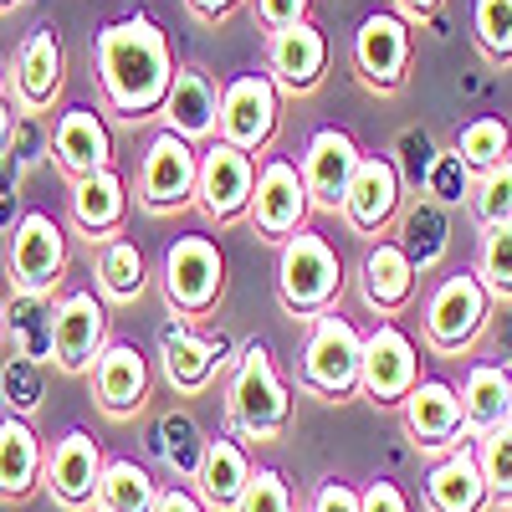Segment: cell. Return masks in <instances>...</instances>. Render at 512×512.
<instances>
[{
  "instance_id": "36",
  "label": "cell",
  "mask_w": 512,
  "mask_h": 512,
  "mask_svg": "<svg viewBox=\"0 0 512 512\" xmlns=\"http://www.w3.org/2000/svg\"><path fill=\"white\" fill-rule=\"evenodd\" d=\"M456 154L466 159L482 175V169H492V164H502V159H512V128L502 123V118H492V113H477V118H466L461 123V134H456Z\"/></svg>"
},
{
  "instance_id": "14",
  "label": "cell",
  "mask_w": 512,
  "mask_h": 512,
  "mask_svg": "<svg viewBox=\"0 0 512 512\" xmlns=\"http://www.w3.org/2000/svg\"><path fill=\"white\" fill-rule=\"evenodd\" d=\"M108 349V313L93 292H67L57 303V328H52V359L62 374L93 369L98 354Z\"/></svg>"
},
{
  "instance_id": "22",
  "label": "cell",
  "mask_w": 512,
  "mask_h": 512,
  "mask_svg": "<svg viewBox=\"0 0 512 512\" xmlns=\"http://www.w3.org/2000/svg\"><path fill=\"white\" fill-rule=\"evenodd\" d=\"M164 128L180 134L185 144L195 139H216V123H221V88L210 82V72L200 67H175V82H169V98H164Z\"/></svg>"
},
{
  "instance_id": "45",
  "label": "cell",
  "mask_w": 512,
  "mask_h": 512,
  "mask_svg": "<svg viewBox=\"0 0 512 512\" xmlns=\"http://www.w3.org/2000/svg\"><path fill=\"white\" fill-rule=\"evenodd\" d=\"M11 159H21L26 169L41 159V154H52V134H47V123H41L36 113H16V128H11Z\"/></svg>"
},
{
  "instance_id": "21",
  "label": "cell",
  "mask_w": 512,
  "mask_h": 512,
  "mask_svg": "<svg viewBox=\"0 0 512 512\" xmlns=\"http://www.w3.org/2000/svg\"><path fill=\"white\" fill-rule=\"evenodd\" d=\"M62 72H67V57H62V36L52 21H41L26 31L21 52H16V98L26 113H41L52 108V98L62 93Z\"/></svg>"
},
{
  "instance_id": "13",
  "label": "cell",
  "mask_w": 512,
  "mask_h": 512,
  "mask_svg": "<svg viewBox=\"0 0 512 512\" xmlns=\"http://www.w3.org/2000/svg\"><path fill=\"white\" fill-rule=\"evenodd\" d=\"M256 190V159L231 149L226 139H210L200 149V180H195V200L205 205L210 221H236L246 216Z\"/></svg>"
},
{
  "instance_id": "27",
  "label": "cell",
  "mask_w": 512,
  "mask_h": 512,
  "mask_svg": "<svg viewBox=\"0 0 512 512\" xmlns=\"http://www.w3.org/2000/svg\"><path fill=\"white\" fill-rule=\"evenodd\" d=\"M415 267L410 256L400 251V241H374L364 251V267H359V292L374 313H400L410 297H415Z\"/></svg>"
},
{
  "instance_id": "12",
  "label": "cell",
  "mask_w": 512,
  "mask_h": 512,
  "mask_svg": "<svg viewBox=\"0 0 512 512\" xmlns=\"http://www.w3.org/2000/svg\"><path fill=\"white\" fill-rule=\"evenodd\" d=\"M11 282L16 292H52L62 282V267H67V236L62 226L47 216V210H26L11 231Z\"/></svg>"
},
{
  "instance_id": "6",
  "label": "cell",
  "mask_w": 512,
  "mask_h": 512,
  "mask_svg": "<svg viewBox=\"0 0 512 512\" xmlns=\"http://www.w3.org/2000/svg\"><path fill=\"white\" fill-rule=\"evenodd\" d=\"M226 292V256L210 236H175V246L164 251V297L169 308L200 318L221 303Z\"/></svg>"
},
{
  "instance_id": "16",
  "label": "cell",
  "mask_w": 512,
  "mask_h": 512,
  "mask_svg": "<svg viewBox=\"0 0 512 512\" xmlns=\"http://www.w3.org/2000/svg\"><path fill=\"white\" fill-rule=\"evenodd\" d=\"M364 149L354 144L349 128H318L303 149V185H308V200L313 205H328V210H344V195H349V180L359 169Z\"/></svg>"
},
{
  "instance_id": "43",
  "label": "cell",
  "mask_w": 512,
  "mask_h": 512,
  "mask_svg": "<svg viewBox=\"0 0 512 512\" xmlns=\"http://www.w3.org/2000/svg\"><path fill=\"white\" fill-rule=\"evenodd\" d=\"M395 169H400V185H410V190H425V180H431V164L441 159V149H436V139L425 134V128H405V134L395 139Z\"/></svg>"
},
{
  "instance_id": "18",
  "label": "cell",
  "mask_w": 512,
  "mask_h": 512,
  "mask_svg": "<svg viewBox=\"0 0 512 512\" xmlns=\"http://www.w3.org/2000/svg\"><path fill=\"white\" fill-rule=\"evenodd\" d=\"M103 451L88 431H67L52 456H47V472H41V487H47L62 507H88L98 502V482H103Z\"/></svg>"
},
{
  "instance_id": "35",
  "label": "cell",
  "mask_w": 512,
  "mask_h": 512,
  "mask_svg": "<svg viewBox=\"0 0 512 512\" xmlns=\"http://www.w3.org/2000/svg\"><path fill=\"white\" fill-rule=\"evenodd\" d=\"M154 502H159V487L139 461H108L103 466V482H98L103 512H154Z\"/></svg>"
},
{
  "instance_id": "54",
  "label": "cell",
  "mask_w": 512,
  "mask_h": 512,
  "mask_svg": "<svg viewBox=\"0 0 512 512\" xmlns=\"http://www.w3.org/2000/svg\"><path fill=\"white\" fill-rule=\"evenodd\" d=\"M11 6H16V0H0V11H11Z\"/></svg>"
},
{
  "instance_id": "2",
  "label": "cell",
  "mask_w": 512,
  "mask_h": 512,
  "mask_svg": "<svg viewBox=\"0 0 512 512\" xmlns=\"http://www.w3.org/2000/svg\"><path fill=\"white\" fill-rule=\"evenodd\" d=\"M226 415H231V431L241 441H272V436L287 431V420H292V390H287V379L277 374L267 344H246L236 354Z\"/></svg>"
},
{
  "instance_id": "52",
  "label": "cell",
  "mask_w": 512,
  "mask_h": 512,
  "mask_svg": "<svg viewBox=\"0 0 512 512\" xmlns=\"http://www.w3.org/2000/svg\"><path fill=\"white\" fill-rule=\"evenodd\" d=\"M405 21H436L441 16V0H395Z\"/></svg>"
},
{
  "instance_id": "1",
  "label": "cell",
  "mask_w": 512,
  "mask_h": 512,
  "mask_svg": "<svg viewBox=\"0 0 512 512\" xmlns=\"http://www.w3.org/2000/svg\"><path fill=\"white\" fill-rule=\"evenodd\" d=\"M98 82L113 113L139 123L164 108L169 82H175V52L154 16H123L98 31Z\"/></svg>"
},
{
  "instance_id": "51",
  "label": "cell",
  "mask_w": 512,
  "mask_h": 512,
  "mask_svg": "<svg viewBox=\"0 0 512 512\" xmlns=\"http://www.w3.org/2000/svg\"><path fill=\"white\" fill-rule=\"evenodd\" d=\"M185 6H190L200 21H226V16L241 6V0H185Z\"/></svg>"
},
{
  "instance_id": "32",
  "label": "cell",
  "mask_w": 512,
  "mask_h": 512,
  "mask_svg": "<svg viewBox=\"0 0 512 512\" xmlns=\"http://www.w3.org/2000/svg\"><path fill=\"white\" fill-rule=\"evenodd\" d=\"M128 216V195L118 169H98V175H82L72 180V221L93 236H113Z\"/></svg>"
},
{
  "instance_id": "7",
  "label": "cell",
  "mask_w": 512,
  "mask_h": 512,
  "mask_svg": "<svg viewBox=\"0 0 512 512\" xmlns=\"http://www.w3.org/2000/svg\"><path fill=\"white\" fill-rule=\"evenodd\" d=\"M277 82L267 72H241L231 77L226 88H221V123H216V134L241 149V154H256V149H267L272 134H277Z\"/></svg>"
},
{
  "instance_id": "26",
  "label": "cell",
  "mask_w": 512,
  "mask_h": 512,
  "mask_svg": "<svg viewBox=\"0 0 512 512\" xmlns=\"http://www.w3.org/2000/svg\"><path fill=\"white\" fill-rule=\"evenodd\" d=\"M456 395H461V415H466V441H477V436L512 420V369L507 364H472Z\"/></svg>"
},
{
  "instance_id": "9",
  "label": "cell",
  "mask_w": 512,
  "mask_h": 512,
  "mask_svg": "<svg viewBox=\"0 0 512 512\" xmlns=\"http://www.w3.org/2000/svg\"><path fill=\"white\" fill-rule=\"evenodd\" d=\"M410 57H415V36H410V21L400 11H374L359 21L354 31V72L364 88L374 93H395L405 72H410Z\"/></svg>"
},
{
  "instance_id": "10",
  "label": "cell",
  "mask_w": 512,
  "mask_h": 512,
  "mask_svg": "<svg viewBox=\"0 0 512 512\" xmlns=\"http://www.w3.org/2000/svg\"><path fill=\"white\" fill-rule=\"evenodd\" d=\"M308 210H313V200H308V185H303V169L282 154H272L256 169V190H251V205H246L251 226L267 241H287V236L303 231Z\"/></svg>"
},
{
  "instance_id": "11",
  "label": "cell",
  "mask_w": 512,
  "mask_h": 512,
  "mask_svg": "<svg viewBox=\"0 0 512 512\" xmlns=\"http://www.w3.org/2000/svg\"><path fill=\"white\" fill-rule=\"evenodd\" d=\"M195 180H200V154L180 134L159 128L139 159V200L154 216H164V210H180L195 200Z\"/></svg>"
},
{
  "instance_id": "39",
  "label": "cell",
  "mask_w": 512,
  "mask_h": 512,
  "mask_svg": "<svg viewBox=\"0 0 512 512\" xmlns=\"http://www.w3.org/2000/svg\"><path fill=\"white\" fill-rule=\"evenodd\" d=\"M472 446H477V466H482V482H487L492 502H512V420L477 436Z\"/></svg>"
},
{
  "instance_id": "28",
  "label": "cell",
  "mask_w": 512,
  "mask_h": 512,
  "mask_svg": "<svg viewBox=\"0 0 512 512\" xmlns=\"http://www.w3.org/2000/svg\"><path fill=\"white\" fill-rule=\"evenodd\" d=\"M251 456L236 436H216V441H205V461H200V502L210 512H236L246 482H251Z\"/></svg>"
},
{
  "instance_id": "44",
  "label": "cell",
  "mask_w": 512,
  "mask_h": 512,
  "mask_svg": "<svg viewBox=\"0 0 512 512\" xmlns=\"http://www.w3.org/2000/svg\"><path fill=\"white\" fill-rule=\"evenodd\" d=\"M236 512H292V487L282 472H272V466H256Z\"/></svg>"
},
{
  "instance_id": "46",
  "label": "cell",
  "mask_w": 512,
  "mask_h": 512,
  "mask_svg": "<svg viewBox=\"0 0 512 512\" xmlns=\"http://www.w3.org/2000/svg\"><path fill=\"white\" fill-rule=\"evenodd\" d=\"M21 175H26V164L0 154V231H16V221L26 216L21 210Z\"/></svg>"
},
{
  "instance_id": "23",
  "label": "cell",
  "mask_w": 512,
  "mask_h": 512,
  "mask_svg": "<svg viewBox=\"0 0 512 512\" xmlns=\"http://www.w3.org/2000/svg\"><path fill=\"white\" fill-rule=\"evenodd\" d=\"M487 502H492V492L482 482L472 441L451 446L431 472H425V512H482Z\"/></svg>"
},
{
  "instance_id": "53",
  "label": "cell",
  "mask_w": 512,
  "mask_h": 512,
  "mask_svg": "<svg viewBox=\"0 0 512 512\" xmlns=\"http://www.w3.org/2000/svg\"><path fill=\"white\" fill-rule=\"evenodd\" d=\"M11 128H16V113H11V103L0 98V154L11 149Z\"/></svg>"
},
{
  "instance_id": "20",
  "label": "cell",
  "mask_w": 512,
  "mask_h": 512,
  "mask_svg": "<svg viewBox=\"0 0 512 512\" xmlns=\"http://www.w3.org/2000/svg\"><path fill=\"white\" fill-rule=\"evenodd\" d=\"M405 431L415 436V446L425 451H451L466 436V415H461V395L446 379H420L400 405Z\"/></svg>"
},
{
  "instance_id": "38",
  "label": "cell",
  "mask_w": 512,
  "mask_h": 512,
  "mask_svg": "<svg viewBox=\"0 0 512 512\" xmlns=\"http://www.w3.org/2000/svg\"><path fill=\"white\" fill-rule=\"evenodd\" d=\"M477 277L487 282L492 297H512V221L482 226V241H477Z\"/></svg>"
},
{
  "instance_id": "25",
  "label": "cell",
  "mask_w": 512,
  "mask_h": 512,
  "mask_svg": "<svg viewBox=\"0 0 512 512\" xmlns=\"http://www.w3.org/2000/svg\"><path fill=\"white\" fill-rule=\"evenodd\" d=\"M93 395H98V410L123 420L134 415L149 395V364L134 344H108L93 364Z\"/></svg>"
},
{
  "instance_id": "19",
  "label": "cell",
  "mask_w": 512,
  "mask_h": 512,
  "mask_svg": "<svg viewBox=\"0 0 512 512\" xmlns=\"http://www.w3.org/2000/svg\"><path fill=\"white\" fill-rule=\"evenodd\" d=\"M328 72V36L313 21H297L287 31H272L267 41V77L287 93H313Z\"/></svg>"
},
{
  "instance_id": "33",
  "label": "cell",
  "mask_w": 512,
  "mask_h": 512,
  "mask_svg": "<svg viewBox=\"0 0 512 512\" xmlns=\"http://www.w3.org/2000/svg\"><path fill=\"white\" fill-rule=\"evenodd\" d=\"M205 431L195 425V415L190 410H164L159 415V425L149 431V446H154V456L169 466L175 477H200V461H205Z\"/></svg>"
},
{
  "instance_id": "24",
  "label": "cell",
  "mask_w": 512,
  "mask_h": 512,
  "mask_svg": "<svg viewBox=\"0 0 512 512\" xmlns=\"http://www.w3.org/2000/svg\"><path fill=\"white\" fill-rule=\"evenodd\" d=\"M52 154L72 180L98 175V169H113V134L93 108H67L52 123Z\"/></svg>"
},
{
  "instance_id": "49",
  "label": "cell",
  "mask_w": 512,
  "mask_h": 512,
  "mask_svg": "<svg viewBox=\"0 0 512 512\" xmlns=\"http://www.w3.org/2000/svg\"><path fill=\"white\" fill-rule=\"evenodd\" d=\"M359 497H364V512H415L410 497L400 492V482H390V477H374Z\"/></svg>"
},
{
  "instance_id": "17",
  "label": "cell",
  "mask_w": 512,
  "mask_h": 512,
  "mask_svg": "<svg viewBox=\"0 0 512 512\" xmlns=\"http://www.w3.org/2000/svg\"><path fill=\"white\" fill-rule=\"evenodd\" d=\"M226 354H231V333H195L180 318L159 328V359L175 390H205L226 364Z\"/></svg>"
},
{
  "instance_id": "48",
  "label": "cell",
  "mask_w": 512,
  "mask_h": 512,
  "mask_svg": "<svg viewBox=\"0 0 512 512\" xmlns=\"http://www.w3.org/2000/svg\"><path fill=\"white\" fill-rule=\"evenodd\" d=\"M256 21L267 31H287L297 21H308V0H256Z\"/></svg>"
},
{
  "instance_id": "50",
  "label": "cell",
  "mask_w": 512,
  "mask_h": 512,
  "mask_svg": "<svg viewBox=\"0 0 512 512\" xmlns=\"http://www.w3.org/2000/svg\"><path fill=\"white\" fill-rule=\"evenodd\" d=\"M154 512H210L190 487H159V502H154Z\"/></svg>"
},
{
  "instance_id": "41",
  "label": "cell",
  "mask_w": 512,
  "mask_h": 512,
  "mask_svg": "<svg viewBox=\"0 0 512 512\" xmlns=\"http://www.w3.org/2000/svg\"><path fill=\"white\" fill-rule=\"evenodd\" d=\"M472 216L477 226H497V221H512V159L492 164L477 175V190H472Z\"/></svg>"
},
{
  "instance_id": "34",
  "label": "cell",
  "mask_w": 512,
  "mask_h": 512,
  "mask_svg": "<svg viewBox=\"0 0 512 512\" xmlns=\"http://www.w3.org/2000/svg\"><path fill=\"white\" fill-rule=\"evenodd\" d=\"M144 277H149V262H144V251L128 236H108L98 246V287H103V297H113V303H134V297L144 292Z\"/></svg>"
},
{
  "instance_id": "3",
  "label": "cell",
  "mask_w": 512,
  "mask_h": 512,
  "mask_svg": "<svg viewBox=\"0 0 512 512\" xmlns=\"http://www.w3.org/2000/svg\"><path fill=\"white\" fill-rule=\"evenodd\" d=\"M344 292V262L328 236L318 231H297L282 241L277 256V297L292 318H318L333 308V297Z\"/></svg>"
},
{
  "instance_id": "5",
  "label": "cell",
  "mask_w": 512,
  "mask_h": 512,
  "mask_svg": "<svg viewBox=\"0 0 512 512\" xmlns=\"http://www.w3.org/2000/svg\"><path fill=\"white\" fill-rule=\"evenodd\" d=\"M492 318V292L477 272H451L425 297V344L436 354H466Z\"/></svg>"
},
{
  "instance_id": "37",
  "label": "cell",
  "mask_w": 512,
  "mask_h": 512,
  "mask_svg": "<svg viewBox=\"0 0 512 512\" xmlns=\"http://www.w3.org/2000/svg\"><path fill=\"white\" fill-rule=\"evenodd\" d=\"M41 395H47V374H41L36 359L11 354L6 364H0V400H6V415L31 420L36 405H41Z\"/></svg>"
},
{
  "instance_id": "4",
  "label": "cell",
  "mask_w": 512,
  "mask_h": 512,
  "mask_svg": "<svg viewBox=\"0 0 512 512\" xmlns=\"http://www.w3.org/2000/svg\"><path fill=\"white\" fill-rule=\"evenodd\" d=\"M359 364H364V333L338 313H318L308 349H303V369H297V384L323 400H349L359 390Z\"/></svg>"
},
{
  "instance_id": "8",
  "label": "cell",
  "mask_w": 512,
  "mask_h": 512,
  "mask_svg": "<svg viewBox=\"0 0 512 512\" xmlns=\"http://www.w3.org/2000/svg\"><path fill=\"white\" fill-rule=\"evenodd\" d=\"M420 384V349L415 338L384 318L374 333H364V364H359V390L374 405H405V395Z\"/></svg>"
},
{
  "instance_id": "31",
  "label": "cell",
  "mask_w": 512,
  "mask_h": 512,
  "mask_svg": "<svg viewBox=\"0 0 512 512\" xmlns=\"http://www.w3.org/2000/svg\"><path fill=\"white\" fill-rule=\"evenodd\" d=\"M41 472H47V456H41V436L31 431V420L6 415L0 420V497H26Z\"/></svg>"
},
{
  "instance_id": "30",
  "label": "cell",
  "mask_w": 512,
  "mask_h": 512,
  "mask_svg": "<svg viewBox=\"0 0 512 512\" xmlns=\"http://www.w3.org/2000/svg\"><path fill=\"white\" fill-rule=\"evenodd\" d=\"M0 313H6L11 354L36 359V364L52 359V328H57V303H52V292H16Z\"/></svg>"
},
{
  "instance_id": "42",
  "label": "cell",
  "mask_w": 512,
  "mask_h": 512,
  "mask_svg": "<svg viewBox=\"0 0 512 512\" xmlns=\"http://www.w3.org/2000/svg\"><path fill=\"white\" fill-rule=\"evenodd\" d=\"M472 190H477V169L466 164L456 149H441V159L431 164V180H425V195L451 210L461 200H472Z\"/></svg>"
},
{
  "instance_id": "40",
  "label": "cell",
  "mask_w": 512,
  "mask_h": 512,
  "mask_svg": "<svg viewBox=\"0 0 512 512\" xmlns=\"http://www.w3.org/2000/svg\"><path fill=\"white\" fill-rule=\"evenodd\" d=\"M472 36L487 62H512V0H472Z\"/></svg>"
},
{
  "instance_id": "55",
  "label": "cell",
  "mask_w": 512,
  "mask_h": 512,
  "mask_svg": "<svg viewBox=\"0 0 512 512\" xmlns=\"http://www.w3.org/2000/svg\"><path fill=\"white\" fill-rule=\"evenodd\" d=\"M0 338H6V313H0Z\"/></svg>"
},
{
  "instance_id": "47",
  "label": "cell",
  "mask_w": 512,
  "mask_h": 512,
  "mask_svg": "<svg viewBox=\"0 0 512 512\" xmlns=\"http://www.w3.org/2000/svg\"><path fill=\"white\" fill-rule=\"evenodd\" d=\"M313 512H364V497H359V487L328 477V482L313 492Z\"/></svg>"
},
{
  "instance_id": "29",
  "label": "cell",
  "mask_w": 512,
  "mask_h": 512,
  "mask_svg": "<svg viewBox=\"0 0 512 512\" xmlns=\"http://www.w3.org/2000/svg\"><path fill=\"white\" fill-rule=\"evenodd\" d=\"M400 251L410 256V267L415 272H431L446 262V251H451V210L436 205L431 195H420L405 216H400Z\"/></svg>"
},
{
  "instance_id": "15",
  "label": "cell",
  "mask_w": 512,
  "mask_h": 512,
  "mask_svg": "<svg viewBox=\"0 0 512 512\" xmlns=\"http://www.w3.org/2000/svg\"><path fill=\"white\" fill-rule=\"evenodd\" d=\"M400 169L390 154H364L354 180H349V195H344V221L359 231V236H379L384 226H390L400 216Z\"/></svg>"
}]
</instances>
